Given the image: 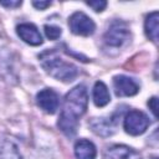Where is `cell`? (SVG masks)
Returning <instances> with one entry per match:
<instances>
[{
	"label": "cell",
	"instance_id": "cell-15",
	"mask_svg": "<svg viewBox=\"0 0 159 159\" xmlns=\"http://www.w3.org/2000/svg\"><path fill=\"white\" fill-rule=\"evenodd\" d=\"M43 30H45L47 39H50V40H57L62 34L61 29L57 26H53V25H45Z\"/></svg>",
	"mask_w": 159,
	"mask_h": 159
},
{
	"label": "cell",
	"instance_id": "cell-9",
	"mask_svg": "<svg viewBox=\"0 0 159 159\" xmlns=\"http://www.w3.org/2000/svg\"><path fill=\"white\" fill-rule=\"evenodd\" d=\"M104 159H142V157L138 152L127 145L116 144L106 149Z\"/></svg>",
	"mask_w": 159,
	"mask_h": 159
},
{
	"label": "cell",
	"instance_id": "cell-4",
	"mask_svg": "<svg viewBox=\"0 0 159 159\" xmlns=\"http://www.w3.org/2000/svg\"><path fill=\"white\" fill-rule=\"evenodd\" d=\"M68 26L75 35H80V36H89L96 30V25L93 20L81 11L73 12L70 16Z\"/></svg>",
	"mask_w": 159,
	"mask_h": 159
},
{
	"label": "cell",
	"instance_id": "cell-1",
	"mask_svg": "<svg viewBox=\"0 0 159 159\" xmlns=\"http://www.w3.org/2000/svg\"><path fill=\"white\" fill-rule=\"evenodd\" d=\"M88 96L83 84L73 87L65 97L62 112L60 114L57 125L68 137L73 135L78 128V120L87 109Z\"/></svg>",
	"mask_w": 159,
	"mask_h": 159
},
{
	"label": "cell",
	"instance_id": "cell-13",
	"mask_svg": "<svg viewBox=\"0 0 159 159\" xmlns=\"http://www.w3.org/2000/svg\"><path fill=\"white\" fill-rule=\"evenodd\" d=\"M111 96L107 86L102 81H97L93 87V102L97 107H104L109 103Z\"/></svg>",
	"mask_w": 159,
	"mask_h": 159
},
{
	"label": "cell",
	"instance_id": "cell-2",
	"mask_svg": "<svg viewBox=\"0 0 159 159\" xmlns=\"http://www.w3.org/2000/svg\"><path fill=\"white\" fill-rule=\"evenodd\" d=\"M39 60L42 68L58 81L71 82L78 75V68L73 63L63 61L56 50H45L39 55Z\"/></svg>",
	"mask_w": 159,
	"mask_h": 159
},
{
	"label": "cell",
	"instance_id": "cell-18",
	"mask_svg": "<svg viewBox=\"0 0 159 159\" xmlns=\"http://www.w3.org/2000/svg\"><path fill=\"white\" fill-rule=\"evenodd\" d=\"M32 5L39 10H45L46 7H48L51 5V1H34Z\"/></svg>",
	"mask_w": 159,
	"mask_h": 159
},
{
	"label": "cell",
	"instance_id": "cell-11",
	"mask_svg": "<svg viewBox=\"0 0 159 159\" xmlns=\"http://www.w3.org/2000/svg\"><path fill=\"white\" fill-rule=\"evenodd\" d=\"M89 125L96 134L102 137H108L114 133V124L107 118H93L89 122Z\"/></svg>",
	"mask_w": 159,
	"mask_h": 159
},
{
	"label": "cell",
	"instance_id": "cell-6",
	"mask_svg": "<svg viewBox=\"0 0 159 159\" xmlns=\"http://www.w3.org/2000/svg\"><path fill=\"white\" fill-rule=\"evenodd\" d=\"M36 102L39 104V107L45 111L46 113L53 114L60 106V97L58 94L51 89V88H45L42 91H40L36 96Z\"/></svg>",
	"mask_w": 159,
	"mask_h": 159
},
{
	"label": "cell",
	"instance_id": "cell-16",
	"mask_svg": "<svg viewBox=\"0 0 159 159\" xmlns=\"http://www.w3.org/2000/svg\"><path fill=\"white\" fill-rule=\"evenodd\" d=\"M89 7H92L94 11L97 12H101L104 10V7L107 6V2L106 1H102V0H97V1H87L86 2Z\"/></svg>",
	"mask_w": 159,
	"mask_h": 159
},
{
	"label": "cell",
	"instance_id": "cell-8",
	"mask_svg": "<svg viewBox=\"0 0 159 159\" xmlns=\"http://www.w3.org/2000/svg\"><path fill=\"white\" fill-rule=\"evenodd\" d=\"M16 32L22 41H25L31 46H39L43 42L40 31L34 24H29V22L20 24L16 27Z\"/></svg>",
	"mask_w": 159,
	"mask_h": 159
},
{
	"label": "cell",
	"instance_id": "cell-19",
	"mask_svg": "<svg viewBox=\"0 0 159 159\" xmlns=\"http://www.w3.org/2000/svg\"><path fill=\"white\" fill-rule=\"evenodd\" d=\"M0 5L6 7H17L21 5V1H0Z\"/></svg>",
	"mask_w": 159,
	"mask_h": 159
},
{
	"label": "cell",
	"instance_id": "cell-5",
	"mask_svg": "<svg viewBox=\"0 0 159 159\" xmlns=\"http://www.w3.org/2000/svg\"><path fill=\"white\" fill-rule=\"evenodd\" d=\"M149 125L148 117L140 111H130L123 122V127L125 132L130 135H140L143 134Z\"/></svg>",
	"mask_w": 159,
	"mask_h": 159
},
{
	"label": "cell",
	"instance_id": "cell-7",
	"mask_svg": "<svg viewBox=\"0 0 159 159\" xmlns=\"http://www.w3.org/2000/svg\"><path fill=\"white\" fill-rule=\"evenodd\" d=\"M113 87H114V92L118 97H130L138 93L139 91V86L138 83L123 75L116 76L113 78Z\"/></svg>",
	"mask_w": 159,
	"mask_h": 159
},
{
	"label": "cell",
	"instance_id": "cell-17",
	"mask_svg": "<svg viewBox=\"0 0 159 159\" xmlns=\"http://www.w3.org/2000/svg\"><path fill=\"white\" fill-rule=\"evenodd\" d=\"M148 106H149V108H150V111H152V113H153V116L157 118L158 117V98L157 97H152L149 101H148Z\"/></svg>",
	"mask_w": 159,
	"mask_h": 159
},
{
	"label": "cell",
	"instance_id": "cell-10",
	"mask_svg": "<svg viewBox=\"0 0 159 159\" xmlns=\"http://www.w3.org/2000/svg\"><path fill=\"white\" fill-rule=\"evenodd\" d=\"M75 155L77 159H94L97 155V149L92 142L80 139L75 144Z\"/></svg>",
	"mask_w": 159,
	"mask_h": 159
},
{
	"label": "cell",
	"instance_id": "cell-3",
	"mask_svg": "<svg viewBox=\"0 0 159 159\" xmlns=\"http://www.w3.org/2000/svg\"><path fill=\"white\" fill-rule=\"evenodd\" d=\"M129 37H130V32L127 25L122 21H114L104 34L103 40L108 47L119 48L129 40Z\"/></svg>",
	"mask_w": 159,
	"mask_h": 159
},
{
	"label": "cell",
	"instance_id": "cell-14",
	"mask_svg": "<svg viewBox=\"0 0 159 159\" xmlns=\"http://www.w3.org/2000/svg\"><path fill=\"white\" fill-rule=\"evenodd\" d=\"M158 22H159V14H158L157 11L150 12V14L147 16L145 22H144L145 35L148 36L149 40H152V41H154V42L158 41V30H159Z\"/></svg>",
	"mask_w": 159,
	"mask_h": 159
},
{
	"label": "cell",
	"instance_id": "cell-12",
	"mask_svg": "<svg viewBox=\"0 0 159 159\" xmlns=\"http://www.w3.org/2000/svg\"><path fill=\"white\" fill-rule=\"evenodd\" d=\"M0 159H22L16 144L6 137H0Z\"/></svg>",
	"mask_w": 159,
	"mask_h": 159
}]
</instances>
